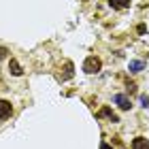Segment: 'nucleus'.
I'll list each match as a JSON object with an SVG mask.
<instances>
[{
  "mask_svg": "<svg viewBox=\"0 0 149 149\" xmlns=\"http://www.w3.org/2000/svg\"><path fill=\"white\" fill-rule=\"evenodd\" d=\"M145 62H143V60H132V62L130 64H128V70H130V72H141V70H145Z\"/></svg>",
  "mask_w": 149,
  "mask_h": 149,
  "instance_id": "obj_7",
  "label": "nucleus"
},
{
  "mask_svg": "<svg viewBox=\"0 0 149 149\" xmlns=\"http://www.w3.org/2000/svg\"><path fill=\"white\" fill-rule=\"evenodd\" d=\"M132 0H109V6L115 11H121V9H130Z\"/></svg>",
  "mask_w": 149,
  "mask_h": 149,
  "instance_id": "obj_5",
  "label": "nucleus"
},
{
  "mask_svg": "<svg viewBox=\"0 0 149 149\" xmlns=\"http://www.w3.org/2000/svg\"><path fill=\"white\" fill-rule=\"evenodd\" d=\"M13 115V104L9 100H0V119H9Z\"/></svg>",
  "mask_w": 149,
  "mask_h": 149,
  "instance_id": "obj_3",
  "label": "nucleus"
},
{
  "mask_svg": "<svg viewBox=\"0 0 149 149\" xmlns=\"http://www.w3.org/2000/svg\"><path fill=\"white\" fill-rule=\"evenodd\" d=\"M98 117H109L113 124H117V121H119V117H117V115H115V113L109 109V107H102V109L98 111Z\"/></svg>",
  "mask_w": 149,
  "mask_h": 149,
  "instance_id": "obj_6",
  "label": "nucleus"
},
{
  "mask_svg": "<svg viewBox=\"0 0 149 149\" xmlns=\"http://www.w3.org/2000/svg\"><path fill=\"white\" fill-rule=\"evenodd\" d=\"M6 56H9V49H6V47H0V60H4Z\"/></svg>",
  "mask_w": 149,
  "mask_h": 149,
  "instance_id": "obj_10",
  "label": "nucleus"
},
{
  "mask_svg": "<svg viewBox=\"0 0 149 149\" xmlns=\"http://www.w3.org/2000/svg\"><path fill=\"white\" fill-rule=\"evenodd\" d=\"M141 107H143L145 111H149V96L147 94H141Z\"/></svg>",
  "mask_w": 149,
  "mask_h": 149,
  "instance_id": "obj_9",
  "label": "nucleus"
},
{
  "mask_svg": "<svg viewBox=\"0 0 149 149\" xmlns=\"http://www.w3.org/2000/svg\"><path fill=\"white\" fill-rule=\"evenodd\" d=\"M100 149H113V147H111L109 143H100Z\"/></svg>",
  "mask_w": 149,
  "mask_h": 149,
  "instance_id": "obj_11",
  "label": "nucleus"
},
{
  "mask_svg": "<svg viewBox=\"0 0 149 149\" xmlns=\"http://www.w3.org/2000/svg\"><path fill=\"white\" fill-rule=\"evenodd\" d=\"M100 68H102V62H100V58H96V56L85 58V62H83V72H87V74H98Z\"/></svg>",
  "mask_w": 149,
  "mask_h": 149,
  "instance_id": "obj_1",
  "label": "nucleus"
},
{
  "mask_svg": "<svg viewBox=\"0 0 149 149\" xmlns=\"http://www.w3.org/2000/svg\"><path fill=\"white\" fill-rule=\"evenodd\" d=\"M132 149H149V141H147L145 136L132 139Z\"/></svg>",
  "mask_w": 149,
  "mask_h": 149,
  "instance_id": "obj_8",
  "label": "nucleus"
},
{
  "mask_svg": "<svg viewBox=\"0 0 149 149\" xmlns=\"http://www.w3.org/2000/svg\"><path fill=\"white\" fill-rule=\"evenodd\" d=\"M9 72L13 74V77H22V74H24V68L19 66V62H17L15 58L9 60Z\"/></svg>",
  "mask_w": 149,
  "mask_h": 149,
  "instance_id": "obj_4",
  "label": "nucleus"
},
{
  "mask_svg": "<svg viewBox=\"0 0 149 149\" xmlns=\"http://www.w3.org/2000/svg\"><path fill=\"white\" fill-rule=\"evenodd\" d=\"M113 100H115V104H117L121 111H130L132 102H130V98H128L126 94H115V96H113Z\"/></svg>",
  "mask_w": 149,
  "mask_h": 149,
  "instance_id": "obj_2",
  "label": "nucleus"
}]
</instances>
